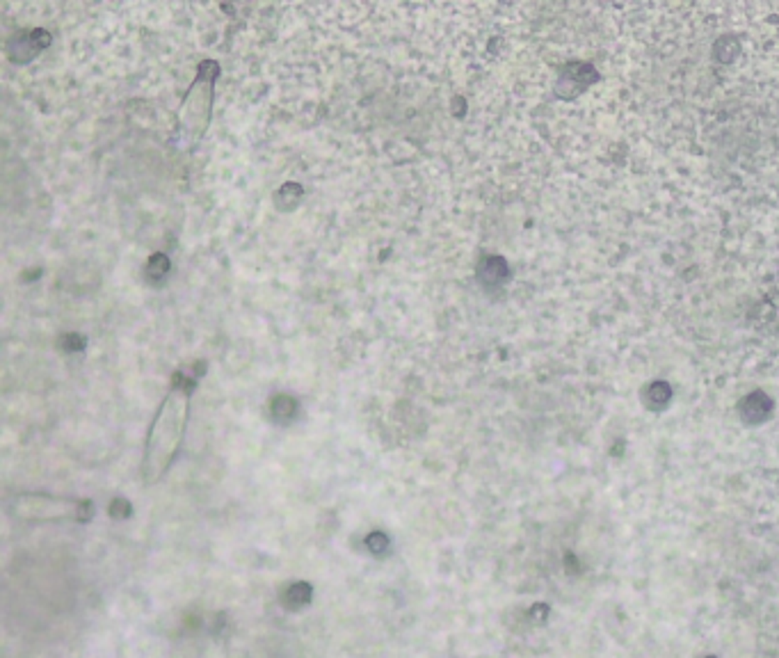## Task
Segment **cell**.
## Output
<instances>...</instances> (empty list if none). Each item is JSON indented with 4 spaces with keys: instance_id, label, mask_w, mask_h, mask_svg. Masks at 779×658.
Here are the masks:
<instances>
[{
    "instance_id": "6da1fadb",
    "label": "cell",
    "mask_w": 779,
    "mask_h": 658,
    "mask_svg": "<svg viewBox=\"0 0 779 658\" xmlns=\"http://www.w3.org/2000/svg\"><path fill=\"white\" fill-rule=\"evenodd\" d=\"M194 389V377L179 373L171 389L162 398V403L156 412L154 423H151L144 460H142V478L144 482L154 484L167 473V469L174 462L176 452L183 444L190 412V396Z\"/></svg>"
},
{
    "instance_id": "7a4b0ae2",
    "label": "cell",
    "mask_w": 779,
    "mask_h": 658,
    "mask_svg": "<svg viewBox=\"0 0 779 658\" xmlns=\"http://www.w3.org/2000/svg\"><path fill=\"white\" fill-rule=\"evenodd\" d=\"M220 67L215 62H203L197 78L190 85L181 105L179 115V128H181V142L186 147H192L199 142V137L206 133V126L211 122V105H213V87L215 78H218Z\"/></svg>"
},
{
    "instance_id": "3957f363",
    "label": "cell",
    "mask_w": 779,
    "mask_h": 658,
    "mask_svg": "<svg viewBox=\"0 0 779 658\" xmlns=\"http://www.w3.org/2000/svg\"><path fill=\"white\" fill-rule=\"evenodd\" d=\"M80 510H90V505L71 499H55V496L46 494H26L16 496L12 501V512L18 519H37V521L71 519V516H78Z\"/></svg>"
}]
</instances>
